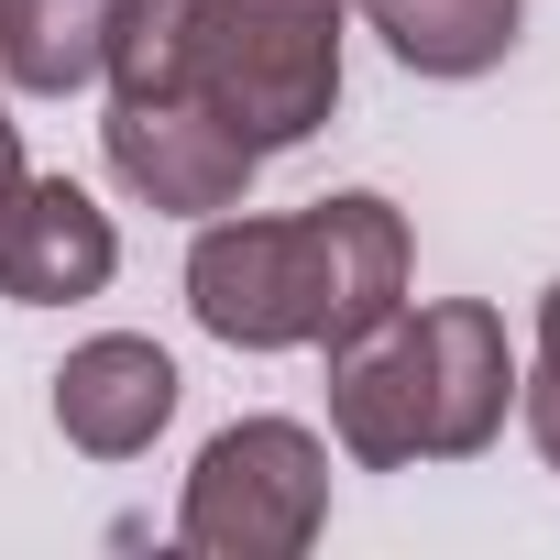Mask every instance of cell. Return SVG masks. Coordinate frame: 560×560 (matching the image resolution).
<instances>
[{"instance_id":"obj_4","label":"cell","mask_w":560,"mask_h":560,"mask_svg":"<svg viewBox=\"0 0 560 560\" xmlns=\"http://www.w3.org/2000/svg\"><path fill=\"white\" fill-rule=\"evenodd\" d=\"M319 440L287 429V418H253V429H220L198 451V483H187V516L176 538L187 549H298L319 527Z\"/></svg>"},{"instance_id":"obj_7","label":"cell","mask_w":560,"mask_h":560,"mask_svg":"<svg viewBox=\"0 0 560 560\" xmlns=\"http://www.w3.org/2000/svg\"><path fill=\"white\" fill-rule=\"evenodd\" d=\"M165 407H176V363L154 352V341H89L67 374H56V418H67V440L78 451H143L154 429H165Z\"/></svg>"},{"instance_id":"obj_11","label":"cell","mask_w":560,"mask_h":560,"mask_svg":"<svg viewBox=\"0 0 560 560\" xmlns=\"http://www.w3.org/2000/svg\"><path fill=\"white\" fill-rule=\"evenodd\" d=\"M12 187H23V176H12V121H0V198H12Z\"/></svg>"},{"instance_id":"obj_5","label":"cell","mask_w":560,"mask_h":560,"mask_svg":"<svg viewBox=\"0 0 560 560\" xmlns=\"http://www.w3.org/2000/svg\"><path fill=\"white\" fill-rule=\"evenodd\" d=\"M100 275H110V220H100L67 176L0 198V298L56 308V298H89Z\"/></svg>"},{"instance_id":"obj_8","label":"cell","mask_w":560,"mask_h":560,"mask_svg":"<svg viewBox=\"0 0 560 560\" xmlns=\"http://www.w3.org/2000/svg\"><path fill=\"white\" fill-rule=\"evenodd\" d=\"M121 0H0V56L23 89H89L110 67Z\"/></svg>"},{"instance_id":"obj_9","label":"cell","mask_w":560,"mask_h":560,"mask_svg":"<svg viewBox=\"0 0 560 560\" xmlns=\"http://www.w3.org/2000/svg\"><path fill=\"white\" fill-rule=\"evenodd\" d=\"M363 12L385 23V45L429 78H472L516 45V0H363Z\"/></svg>"},{"instance_id":"obj_10","label":"cell","mask_w":560,"mask_h":560,"mask_svg":"<svg viewBox=\"0 0 560 560\" xmlns=\"http://www.w3.org/2000/svg\"><path fill=\"white\" fill-rule=\"evenodd\" d=\"M527 418H538V440H549V462H560V287H549V330H538V396H527Z\"/></svg>"},{"instance_id":"obj_3","label":"cell","mask_w":560,"mask_h":560,"mask_svg":"<svg viewBox=\"0 0 560 560\" xmlns=\"http://www.w3.org/2000/svg\"><path fill=\"white\" fill-rule=\"evenodd\" d=\"M505 418V330L483 308H418L341 341V440L363 462L407 451H472Z\"/></svg>"},{"instance_id":"obj_2","label":"cell","mask_w":560,"mask_h":560,"mask_svg":"<svg viewBox=\"0 0 560 560\" xmlns=\"http://www.w3.org/2000/svg\"><path fill=\"white\" fill-rule=\"evenodd\" d=\"M407 287V231L385 198H319L308 220H231L198 242L187 264V298L220 341H352L396 308Z\"/></svg>"},{"instance_id":"obj_1","label":"cell","mask_w":560,"mask_h":560,"mask_svg":"<svg viewBox=\"0 0 560 560\" xmlns=\"http://www.w3.org/2000/svg\"><path fill=\"white\" fill-rule=\"evenodd\" d=\"M121 100L220 121L231 143H298L341 89V0H121Z\"/></svg>"},{"instance_id":"obj_6","label":"cell","mask_w":560,"mask_h":560,"mask_svg":"<svg viewBox=\"0 0 560 560\" xmlns=\"http://www.w3.org/2000/svg\"><path fill=\"white\" fill-rule=\"evenodd\" d=\"M110 165H121L143 198H165V209H220V198L253 176V143H231L220 121L121 100V110H110Z\"/></svg>"}]
</instances>
